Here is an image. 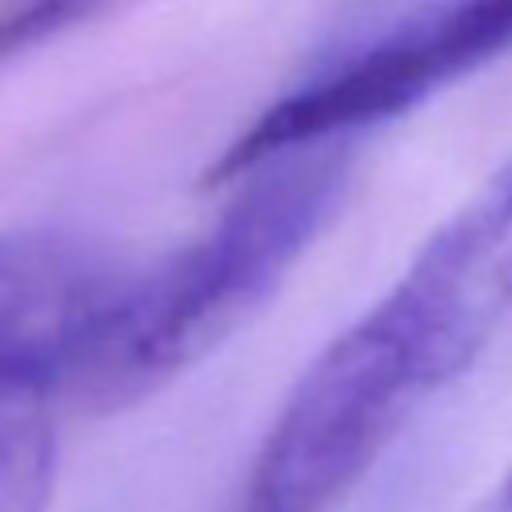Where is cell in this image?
I'll list each match as a JSON object with an SVG mask.
<instances>
[{"label": "cell", "mask_w": 512, "mask_h": 512, "mask_svg": "<svg viewBox=\"0 0 512 512\" xmlns=\"http://www.w3.org/2000/svg\"><path fill=\"white\" fill-rule=\"evenodd\" d=\"M96 0H16L0 12V64L76 24Z\"/></svg>", "instance_id": "obj_5"}, {"label": "cell", "mask_w": 512, "mask_h": 512, "mask_svg": "<svg viewBox=\"0 0 512 512\" xmlns=\"http://www.w3.org/2000/svg\"><path fill=\"white\" fill-rule=\"evenodd\" d=\"M120 272L76 232H0V512H48L60 408Z\"/></svg>", "instance_id": "obj_2"}, {"label": "cell", "mask_w": 512, "mask_h": 512, "mask_svg": "<svg viewBox=\"0 0 512 512\" xmlns=\"http://www.w3.org/2000/svg\"><path fill=\"white\" fill-rule=\"evenodd\" d=\"M380 308L436 388L472 368L512 316V156L424 236Z\"/></svg>", "instance_id": "obj_4"}, {"label": "cell", "mask_w": 512, "mask_h": 512, "mask_svg": "<svg viewBox=\"0 0 512 512\" xmlns=\"http://www.w3.org/2000/svg\"><path fill=\"white\" fill-rule=\"evenodd\" d=\"M436 392L420 356L372 304L332 336L268 424L232 512H332Z\"/></svg>", "instance_id": "obj_3"}, {"label": "cell", "mask_w": 512, "mask_h": 512, "mask_svg": "<svg viewBox=\"0 0 512 512\" xmlns=\"http://www.w3.org/2000/svg\"><path fill=\"white\" fill-rule=\"evenodd\" d=\"M352 180V140L272 156L188 244L120 272L76 368L72 400L128 408L248 324L336 216Z\"/></svg>", "instance_id": "obj_1"}, {"label": "cell", "mask_w": 512, "mask_h": 512, "mask_svg": "<svg viewBox=\"0 0 512 512\" xmlns=\"http://www.w3.org/2000/svg\"><path fill=\"white\" fill-rule=\"evenodd\" d=\"M468 512H512V468H508Z\"/></svg>", "instance_id": "obj_6"}]
</instances>
